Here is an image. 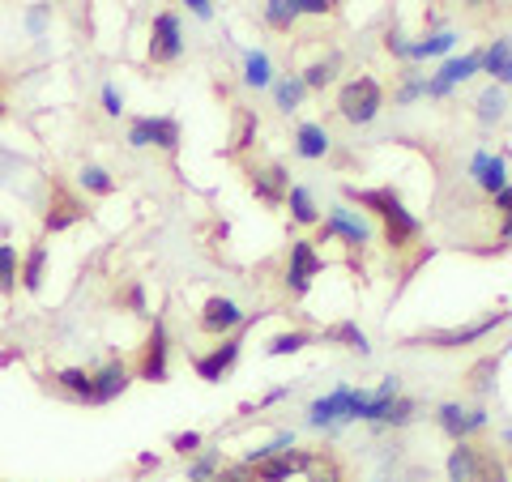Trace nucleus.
I'll return each instance as SVG.
<instances>
[{
    "label": "nucleus",
    "instance_id": "obj_1",
    "mask_svg": "<svg viewBox=\"0 0 512 482\" xmlns=\"http://www.w3.org/2000/svg\"><path fill=\"white\" fill-rule=\"evenodd\" d=\"M342 192H346V201H355L359 210L376 214V218L384 222V244H389L393 252H406L414 239L423 235V222L406 210L402 192H397L393 184H376V188H355V184H346Z\"/></svg>",
    "mask_w": 512,
    "mask_h": 482
},
{
    "label": "nucleus",
    "instance_id": "obj_2",
    "mask_svg": "<svg viewBox=\"0 0 512 482\" xmlns=\"http://www.w3.org/2000/svg\"><path fill=\"white\" fill-rule=\"evenodd\" d=\"M512 312H491L483 320H474V325H457V329H436V333H414L406 337L402 346L410 350H461V346H474V342H483V337H491L500 325H508Z\"/></svg>",
    "mask_w": 512,
    "mask_h": 482
},
{
    "label": "nucleus",
    "instance_id": "obj_3",
    "mask_svg": "<svg viewBox=\"0 0 512 482\" xmlns=\"http://www.w3.org/2000/svg\"><path fill=\"white\" fill-rule=\"evenodd\" d=\"M384 111V86L376 77H350V82L338 90V116L355 128L376 124V116Z\"/></svg>",
    "mask_w": 512,
    "mask_h": 482
},
{
    "label": "nucleus",
    "instance_id": "obj_4",
    "mask_svg": "<svg viewBox=\"0 0 512 482\" xmlns=\"http://www.w3.org/2000/svg\"><path fill=\"white\" fill-rule=\"evenodd\" d=\"M320 273H325V256L316 252V239H291V256H286V273H282L286 295L303 299Z\"/></svg>",
    "mask_w": 512,
    "mask_h": 482
},
{
    "label": "nucleus",
    "instance_id": "obj_5",
    "mask_svg": "<svg viewBox=\"0 0 512 482\" xmlns=\"http://www.w3.org/2000/svg\"><path fill=\"white\" fill-rule=\"evenodd\" d=\"M184 141V128L175 116H133L128 120V146L133 150H163L175 154Z\"/></svg>",
    "mask_w": 512,
    "mask_h": 482
},
{
    "label": "nucleus",
    "instance_id": "obj_6",
    "mask_svg": "<svg viewBox=\"0 0 512 482\" xmlns=\"http://www.w3.org/2000/svg\"><path fill=\"white\" fill-rule=\"evenodd\" d=\"M329 239H346V248H367L376 239V227L363 214L350 210V205H333L316 227V244H329Z\"/></svg>",
    "mask_w": 512,
    "mask_h": 482
},
{
    "label": "nucleus",
    "instance_id": "obj_7",
    "mask_svg": "<svg viewBox=\"0 0 512 482\" xmlns=\"http://www.w3.org/2000/svg\"><path fill=\"white\" fill-rule=\"evenodd\" d=\"M350 410H355V384H338V389H329L325 397H316L308 406V427L325 431V436H338L342 427L355 423Z\"/></svg>",
    "mask_w": 512,
    "mask_h": 482
},
{
    "label": "nucleus",
    "instance_id": "obj_8",
    "mask_svg": "<svg viewBox=\"0 0 512 482\" xmlns=\"http://www.w3.org/2000/svg\"><path fill=\"white\" fill-rule=\"evenodd\" d=\"M261 316L265 312L248 316L244 303L231 299V295H210L201 303V312H197V325H201V333H210V337H231V333H239L244 325H252V320H261Z\"/></svg>",
    "mask_w": 512,
    "mask_h": 482
},
{
    "label": "nucleus",
    "instance_id": "obj_9",
    "mask_svg": "<svg viewBox=\"0 0 512 482\" xmlns=\"http://www.w3.org/2000/svg\"><path fill=\"white\" fill-rule=\"evenodd\" d=\"M137 380H146V384H167L171 380V333H167L163 316H154V325L146 333L141 363H137Z\"/></svg>",
    "mask_w": 512,
    "mask_h": 482
},
{
    "label": "nucleus",
    "instance_id": "obj_10",
    "mask_svg": "<svg viewBox=\"0 0 512 482\" xmlns=\"http://www.w3.org/2000/svg\"><path fill=\"white\" fill-rule=\"evenodd\" d=\"M239 355H244V329L231 333V337H218L214 350H205V355L192 359V372H197V380H205V384H222L235 372Z\"/></svg>",
    "mask_w": 512,
    "mask_h": 482
},
{
    "label": "nucleus",
    "instance_id": "obj_11",
    "mask_svg": "<svg viewBox=\"0 0 512 482\" xmlns=\"http://www.w3.org/2000/svg\"><path fill=\"white\" fill-rule=\"evenodd\" d=\"M146 56H150V64H175L184 56V22H180V13H171V9L154 13Z\"/></svg>",
    "mask_w": 512,
    "mask_h": 482
},
{
    "label": "nucleus",
    "instance_id": "obj_12",
    "mask_svg": "<svg viewBox=\"0 0 512 482\" xmlns=\"http://www.w3.org/2000/svg\"><path fill=\"white\" fill-rule=\"evenodd\" d=\"M487 423H491L487 406H461V401H440V406H436V427H440L453 444L478 436V431H483Z\"/></svg>",
    "mask_w": 512,
    "mask_h": 482
},
{
    "label": "nucleus",
    "instance_id": "obj_13",
    "mask_svg": "<svg viewBox=\"0 0 512 482\" xmlns=\"http://www.w3.org/2000/svg\"><path fill=\"white\" fill-rule=\"evenodd\" d=\"M444 478L448 482H487V453L470 440H457L444 457Z\"/></svg>",
    "mask_w": 512,
    "mask_h": 482
},
{
    "label": "nucleus",
    "instance_id": "obj_14",
    "mask_svg": "<svg viewBox=\"0 0 512 482\" xmlns=\"http://www.w3.org/2000/svg\"><path fill=\"white\" fill-rule=\"evenodd\" d=\"M248 188H252V197L261 201V205L278 210V205H286V192H291V171H286L282 163L252 167V171H248Z\"/></svg>",
    "mask_w": 512,
    "mask_h": 482
},
{
    "label": "nucleus",
    "instance_id": "obj_15",
    "mask_svg": "<svg viewBox=\"0 0 512 482\" xmlns=\"http://www.w3.org/2000/svg\"><path fill=\"white\" fill-rule=\"evenodd\" d=\"M316 465V453H303V448L295 444V448H286V453H278V457H269V461H261L256 465V482H291V478H308V470Z\"/></svg>",
    "mask_w": 512,
    "mask_h": 482
},
{
    "label": "nucleus",
    "instance_id": "obj_16",
    "mask_svg": "<svg viewBox=\"0 0 512 482\" xmlns=\"http://www.w3.org/2000/svg\"><path fill=\"white\" fill-rule=\"evenodd\" d=\"M128 384H133V372L124 359H107L103 367H94V406H111L128 393Z\"/></svg>",
    "mask_w": 512,
    "mask_h": 482
},
{
    "label": "nucleus",
    "instance_id": "obj_17",
    "mask_svg": "<svg viewBox=\"0 0 512 482\" xmlns=\"http://www.w3.org/2000/svg\"><path fill=\"white\" fill-rule=\"evenodd\" d=\"M470 180L478 192H487V197H495L504 184H508V158L504 154H491V150H478L470 158Z\"/></svg>",
    "mask_w": 512,
    "mask_h": 482
},
{
    "label": "nucleus",
    "instance_id": "obj_18",
    "mask_svg": "<svg viewBox=\"0 0 512 482\" xmlns=\"http://www.w3.org/2000/svg\"><path fill=\"white\" fill-rule=\"evenodd\" d=\"M329 150H333V137H329L325 124L303 120L295 128V154L303 158V163H320V158H329Z\"/></svg>",
    "mask_w": 512,
    "mask_h": 482
},
{
    "label": "nucleus",
    "instance_id": "obj_19",
    "mask_svg": "<svg viewBox=\"0 0 512 482\" xmlns=\"http://www.w3.org/2000/svg\"><path fill=\"white\" fill-rule=\"evenodd\" d=\"M52 384L77 406H94V372H86V367H60V372H52Z\"/></svg>",
    "mask_w": 512,
    "mask_h": 482
},
{
    "label": "nucleus",
    "instance_id": "obj_20",
    "mask_svg": "<svg viewBox=\"0 0 512 482\" xmlns=\"http://www.w3.org/2000/svg\"><path fill=\"white\" fill-rule=\"evenodd\" d=\"M86 218V205L77 201V197H69V192H60V197L47 205V214H43V231L47 235H60V231H69L73 222H82Z\"/></svg>",
    "mask_w": 512,
    "mask_h": 482
},
{
    "label": "nucleus",
    "instance_id": "obj_21",
    "mask_svg": "<svg viewBox=\"0 0 512 482\" xmlns=\"http://www.w3.org/2000/svg\"><path fill=\"white\" fill-rule=\"evenodd\" d=\"M483 73V52H466V56H444L440 60V73H431V77H440L444 86H466L470 77Z\"/></svg>",
    "mask_w": 512,
    "mask_h": 482
},
{
    "label": "nucleus",
    "instance_id": "obj_22",
    "mask_svg": "<svg viewBox=\"0 0 512 482\" xmlns=\"http://www.w3.org/2000/svg\"><path fill=\"white\" fill-rule=\"evenodd\" d=\"M320 342L346 346L350 355H359V359H367V355H372V342H367V333L359 329V320H338V325H329L325 333H320Z\"/></svg>",
    "mask_w": 512,
    "mask_h": 482
},
{
    "label": "nucleus",
    "instance_id": "obj_23",
    "mask_svg": "<svg viewBox=\"0 0 512 482\" xmlns=\"http://www.w3.org/2000/svg\"><path fill=\"white\" fill-rule=\"evenodd\" d=\"M453 47H457V30L440 26L410 43V60H444V56H453Z\"/></svg>",
    "mask_w": 512,
    "mask_h": 482
},
{
    "label": "nucleus",
    "instance_id": "obj_24",
    "mask_svg": "<svg viewBox=\"0 0 512 482\" xmlns=\"http://www.w3.org/2000/svg\"><path fill=\"white\" fill-rule=\"evenodd\" d=\"M278 73H274V60H269V52H261V47H248L244 52V86L248 90H274Z\"/></svg>",
    "mask_w": 512,
    "mask_h": 482
},
{
    "label": "nucleus",
    "instance_id": "obj_25",
    "mask_svg": "<svg viewBox=\"0 0 512 482\" xmlns=\"http://www.w3.org/2000/svg\"><path fill=\"white\" fill-rule=\"evenodd\" d=\"M286 214H291L295 227H320V205L312 197V188L291 184V192H286Z\"/></svg>",
    "mask_w": 512,
    "mask_h": 482
},
{
    "label": "nucleus",
    "instance_id": "obj_26",
    "mask_svg": "<svg viewBox=\"0 0 512 482\" xmlns=\"http://www.w3.org/2000/svg\"><path fill=\"white\" fill-rule=\"evenodd\" d=\"M504 116H508V94H504V86H495V82H491V86L474 99V120L483 124V128H495Z\"/></svg>",
    "mask_w": 512,
    "mask_h": 482
},
{
    "label": "nucleus",
    "instance_id": "obj_27",
    "mask_svg": "<svg viewBox=\"0 0 512 482\" xmlns=\"http://www.w3.org/2000/svg\"><path fill=\"white\" fill-rule=\"evenodd\" d=\"M47 244H30L26 252H22V291L26 295H39L43 291V278H47Z\"/></svg>",
    "mask_w": 512,
    "mask_h": 482
},
{
    "label": "nucleus",
    "instance_id": "obj_28",
    "mask_svg": "<svg viewBox=\"0 0 512 482\" xmlns=\"http://www.w3.org/2000/svg\"><path fill=\"white\" fill-rule=\"evenodd\" d=\"M320 337L316 333H308V329H282V333H274L265 342V355L269 359H286V355H299V350H308V346H316Z\"/></svg>",
    "mask_w": 512,
    "mask_h": 482
},
{
    "label": "nucleus",
    "instance_id": "obj_29",
    "mask_svg": "<svg viewBox=\"0 0 512 482\" xmlns=\"http://www.w3.org/2000/svg\"><path fill=\"white\" fill-rule=\"evenodd\" d=\"M483 73L495 77V86H512V39H495L483 52Z\"/></svg>",
    "mask_w": 512,
    "mask_h": 482
},
{
    "label": "nucleus",
    "instance_id": "obj_30",
    "mask_svg": "<svg viewBox=\"0 0 512 482\" xmlns=\"http://www.w3.org/2000/svg\"><path fill=\"white\" fill-rule=\"evenodd\" d=\"M295 444H299V436H295L291 427H282V431H274V436H269L265 444L248 448V453H244V465H252V470H256V465H261V461L278 457V453H286V448H295Z\"/></svg>",
    "mask_w": 512,
    "mask_h": 482
},
{
    "label": "nucleus",
    "instance_id": "obj_31",
    "mask_svg": "<svg viewBox=\"0 0 512 482\" xmlns=\"http://www.w3.org/2000/svg\"><path fill=\"white\" fill-rule=\"evenodd\" d=\"M308 94H312V90L303 86V77H299V73L278 77V82H274V103H278V111H286V116H291V111H299Z\"/></svg>",
    "mask_w": 512,
    "mask_h": 482
},
{
    "label": "nucleus",
    "instance_id": "obj_32",
    "mask_svg": "<svg viewBox=\"0 0 512 482\" xmlns=\"http://www.w3.org/2000/svg\"><path fill=\"white\" fill-rule=\"evenodd\" d=\"M77 188L90 192V197H111V192H116V175H111L107 167H99V163H82V171H77Z\"/></svg>",
    "mask_w": 512,
    "mask_h": 482
},
{
    "label": "nucleus",
    "instance_id": "obj_33",
    "mask_svg": "<svg viewBox=\"0 0 512 482\" xmlns=\"http://www.w3.org/2000/svg\"><path fill=\"white\" fill-rule=\"evenodd\" d=\"M22 286V256L13 244H0V295L13 299Z\"/></svg>",
    "mask_w": 512,
    "mask_h": 482
},
{
    "label": "nucleus",
    "instance_id": "obj_34",
    "mask_svg": "<svg viewBox=\"0 0 512 482\" xmlns=\"http://www.w3.org/2000/svg\"><path fill=\"white\" fill-rule=\"evenodd\" d=\"M222 465H227V461H222L218 448H201L197 457H188L184 478H188V482H214V478L222 474Z\"/></svg>",
    "mask_w": 512,
    "mask_h": 482
},
{
    "label": "nucleus",
    "instance_id": "obj_35",
    "mask_svg": "<svg viewBox=\"0 0 512 482\" xmlns=\"http://www.w3.org/2000/svg\"><path fill=\"white\" fill-rule=\"evenodd\" d=\"M338 64H342V56L333 52V56H325V60H316V64H308L299 77H303V86L308 90H325V86H333L338 82Z\"/></svg>",
    "mask_w": 512,
    "mask_h": 482
},
{
    "label": "nucleus",
    "instance_id": "obj_36",
    "mask_svg": "<svg viewBox=\"0 0 512 482\" xmlns=\"http://www.w3.org/2000/svg\"><path fill=\"white\" fill-rule=\"evenodd\" d=\"M414 414H419V401H414V397H393L389 410H384V423L380 427H410Z\"/></svg>",
    "mask_w": 512,
    "mask_h": 482
},
{
    "label": "nucleus",
    "instance_id": "obj_37",
    "mask_svg": "<svg viewBox=\"0 0 512 482\" xmlns=\"http://www.w3.org/2000/svg\"><path fill=\"white\" fill-rule=\"evenodd\" d=\"M265 26L269 30H291L295 22H299V13L291 9V0H265Z\"/></svg>",
    "mask_w": 512,
    "mask_h": 482
},
{
    "label": "nucleus",
    "instance_id": "obj_38",
    "mask_svg": "<svg viewBox=\"0 0 512 482\" xmlns=\"http://www.w3.org/2000/svg\"><path fill=\"white\" fill-rule=\"evenodd\" d=\"M495 372H500V355H487V359H483V363H478V367H474V372H470V380H474V389H478V393H483V397H487V393L495 389Z\"/></svg>",
    "mask_w": 512,
    "mask_h": 482
},
{
    "label": "nucleus",
    "instance_id": "obj_39",
    "mask_svg": "<svg viewBox=\"0 0 512 482\" xmlns=\"http://www.w3.org/2000/svg\"><path fill=\"white\" fill-rule=\"evenodd\" d=\"M47 22H52V5H47V0H39V5H30V13H26V30H30V39H43V35H47Z\"/></svg>",
    "mask_w": 512,
    "mask_h": 482
},
{
    "label": "nucleus",
    "instance_id": "obj_40",
    "mask_svg": "<svg viewBox=\"0 0 512 482\" xmlns=\"http://www.w3.org/2000/svg\"><path fill=\"white\" fill-rule=\"evenodd\" d=\"M308 482H346V474L333 457H316V465L308 470Z\"/></svg>",
    "mask_w": 512,
    "mask_h": 482
},
{
    "label": "nucleus",
    "instance_id": "obj_41",
    "mask_svg": "<svg viewBox=\"0 0 512 482\" xmlns=\"http://www.w3.org/2000/svg\"><path fill=\"white\" fill-rule=\"evenodd\" d=\"M171 448H175L180 457H197L201 448H205V436H201V431H175V436H171Z\"/></svg>",
    "mask_w": 512,
    "mask_h": 482
},
{
    "label": "nucleus",
    "instance_id": "obj_42",
    "mask_svg": "<svg viewBox=\"0 0 512 482\" xmlns=\"http://www.w3.org/2000/svg\"><path fill=\"white\" fill-rule=\"evenodd\" d=\"M99 103H103V116H111V120L124 116V94H120L116 82H107V86L99 90Z\"/></svg>",
    "mask_w": 512,
    "mask_h": 482
},
{
    "label": "nucleus",
    "instance_id": "obj_43",
    "mask_svg": "<svg viewBox=\"0 0 512 482\" xmlns=\"http://www.w3.org/2000/svg\"><path fill=\"white\" fill-rule=\"evenodd\" d=\"M410 43H414V39H406V30H397V26L384 30V52H389V56L410 60Z\"/></svg>",
    "mask_w": 512,
    "mask_h": 482
},
{
    "label": "nucleus",
    "instance_id": "obj_44",
    "mask_svg": "<svg viewBox=\"0 0 512 482\" xmlns=\"http://www.w3.org/2000/svg\"><path fill=\"white\" fill-rule=\"evenodd\" d=\"M414 99H427V77H406L397 90V107H410Z\"/></svg>",
    "mask_w": 512,
    "mask_h": 482
},
{
    "label": "nucleus",
    "instance_id": "obj_45",
    "mask_svg": "<svg viewBox=\"0 0 512 482\" xmlns=\"http://www.w3.org/2000/svg\"><path fill=\"white\" fill-rule=\"evenodd\" d=\"M291 9L299 13V18H329L333 0H291Z\"/></svg>",
    "mask_w": 512,
    "mask_h": 482
},
{
    "label": "nucleus",
    "instance_id": "obj_46",
    "mask_svg": "<svg viewBox=\"0 0 512 482\" xmlns=\"http://www.w3.org/2000/svg\"><path fill=\"white\" fill-rule=\"evenodd\" d=\"M214 482H256V470L244 461H235V465H222V474Z\"/></svg>",
    "mask_w": 512,
    "mask_h": 482
},
{
    "label": "nucleus",
    "instance_id": "obj_47",
    "mask_svg": "<svg viewBox=\"0 0 512 482\" xmlns=\"http://www.w3.org/2000/svg\"><path fill=\"white\" fill-rule=\"evenodd\" d=\"M124 303H128V308H133L137 316H146V312H150V308H146V286L133 282V286H128V291H124Z\"/></svg>",
    "mask_w": 512,
    "mask_h": 482
},
{
    "label": "nucleus",
    "instance_id": "obj_48",
    "mask_svg": "<svg viewBox=\"0 0 512 482\" xmlns=\"http://www.w3.org/2000/svg\"><path fill=\"white\" fill-rule=\"evenodd\" d=\"M252 137H256V116H248V111H244V120H239V133H235V150H248Z\"/></svg>",
    "mask_w": 512,
    "mask_h": 482
},
{
    "label": "nucleus",
    "instance_id": "obj_49",
    "mask_svg": "<svg viewBox=\"0 0 512 482\" xmlns=\"http://www.w3.org/2000/svg\"><path fill=\"white\" fill-rule=\"evenodd\" d=\"M491 205H495V214H500V218H512V184H504L500 192H495Z\"/></svg>",
    "mask_w": 512,
    "mask_h": 482
},
{
    "label": "nucleus",
    "instance_id": "obj_50",
    "mask_svg": "<svg viewBox=\"0 0 512 482\" xmlns=\"http://www.w3.org/2000/svg\"><path fill=\"white\" fill-rule=\"evenodd\" d=\"M184 5H188V13L197 22H210L214 18V0H184Z\"/></svg>",
    "mask_w": 512,
    "mask_h": 482
},
{
    "label": "nucleus",
    "instance_id": "obj_51",
    "mask_svg": "<svg viewBox=\"0 0 512 482\" xmlns=\"http://www.w3.org/2000/svg\"><path fill=\"white\" fill-rule=\"evenodd\" d=\"M453 94V86H444L440 77H427V99H448Z\"/></svg>",
    "mask_w": 512,
    "mask_h": 482
},
{
    "label": "nucleus",
    "instance_id": "obj_52",
    "mask_svg": "<svg viewBox=\"0 0 512 482\" xmlns=\"http://www.w3.org/2000/svg\"><path fill=\"white\" fill-rule=\"evenodd\" d=\"M286 393H291V384H282V389H269V393L261 397V406H278V401H282Z\"/></svg>",
    "mask_w": 512,
    "mask_h": 482
},
{
    "label": "nucleus",
    "instance_id": "obj_53",
    "mask_svg": "<svg viewBox=\"0 0 512 482\" xmlns=\"http://www.w3.org/2000/svg\"><path fill=\"white\" fill-rule=\"evenodd\" d=\"M137 465H141V470H158V457H154V453H141Z\"/></svg>",
    "mask_w": 512,
    "mask_h": 482
},
{
    "label": "nucleus",
    "instance_id": "obj_54",
    "mask_svg": "<svg viewBox=\"0 0 512 482\" xmlns=\"http://www.w3.org/2000/svg\"><path fill=\"white\" fill-rule=\"evenodd\" d=\"M500 244H512V218L500 222Z\"/></svg>",
    "mask_w": 512,
    "mask_h": 482
},
{
    "label": "nucleus",
    "instance_id": "obj_55",
    "mask_svg": "<svg viewBox=\"0 0 512 482\" xmlns=\"http://www.w3.org/2000/svg\"><path fill=\"white\" fill-rule=\"evenodd\" d=\"M504 448H512V431H504Z\"/></svg>",
    "mask_w": 512,
    "mask_h": 482
},
{
    "label": "nucleus",
    "instance_id": "obj_56",
    "mask_svg": "<svg viewBox=\"0 0 512 482\" xmlns=\"http://www.w3.org/2000/svg\"><path fill=\"white\" fill-rule=\"evenodd\" d=\"M0 116H5V99H0Z\"/></svg>",
    "mask_w": 512,
    "mask_h": 482
},
{
    "label": "nucleus",
    "instance_id": "obj_57",
    "mask_svg": "<svg viewBox=\"0 0 512 482\" xmlns=\"http://www.w3.org/2000/svg\"><path fill=\"white\" fill-rule=\"evenodd\" d=\"M466 5H483V0H466Z\"/></svg>",
    "mask_w": 512,
    "mask_h": 482
}]
</instances>
